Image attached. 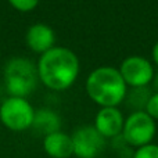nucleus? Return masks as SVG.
Listing matches in <instances>:
<instances>
[{"instance_id": "obj_1", "label": "nucleus", "mask_w": 158, "mask_h": 158, "mask_svg": "<svg viewBox=\"0 0 158 158\" xmlns=\"http://www.w3.org/2000/svg\"><path fill=\"white\" fill-rule=\"evenodd\" d=\"M39 81L56 92L67 90L79 75V58L71 49L54 46L40 54L36 64Z\"/></svg>"}, {"instance_id": "obj_2", "label": "nucleus", "mask_w": 158, "mask_h": 158, "mask_svg": "<svg viewBox=\"0 0 158 158\" xmlns=\"http://www.w3.org/2000/svg\"><path fill=\"white\" fill-rule=\"evenodd\" d=\"M86 93L100 107H118L128 96V86L114 67H98L86 78Z\"/></svg>"}, {"instance_id": "obj_3", "label": "nucleus", "mask_w": 158, "mask_h": 158, "mask_svg": "<svg viewBox=\"0 0 158 158\" xmlns=\"http://www.w3.org/2000/svg\"><path fill=\"white\" fill-rule=\"evenodd\" d=\"M38 68L27 57H13L4 64L3 82L6 92L11 97L29 96L38 86Z\"/></svg>"}, {"instance_id": "obj_4", "label": "nucleus", "mask_w": 158, "mask_h": 158, "mask_svg": "<svg viewBox=\"0 0 158 158\" xmlns=\"http://www.w3.org/2000/svg\"><path fill=\"white\" fill-rule=\"evenodd\" d=\"M35 108L24 97H11L0 104V122L13 132H24L32 128Z\"/></svg>"}, {"instance_id": "obj_5", "label": "nucleus", "mask_w": 158, "mask_h": 158, "mask_svg": "<svg viewBox=\"0 0 158 158\" xmlns=\"http://www.w3.org/2000/svg\"><path fill=\"white\" fill-rule=\"evenodd\" d=\"M157 133V123L144 110H136L123 122L122 137L126 144L135 148L153 143Z\"/></svg>"}, {"instance_id": "obj_6", "label": "nucleus", "mask_w": 158, "mask_h": 158, "mask_svg": "<svg viewBox=\"0 0 158 158\" xmlns=\"http://www.w3.org/2000/svg\"><path fill=\"white\" fill-rule=\"evenodd\" d=\"M121 77L125 81L126 86H131L133 89L146 87L154 78V68L153 64L144 57L140 56H131L126 57L121 63L118 68Z\"/></svg>"}, {"instance_id": "obj_7", "label": "nucleus", "mask_w": 158, "mask_h": 158, "mask_svg": "<svg viewBox=\"0 0 158 158\" xmlns=\"http://www.w3.org/2000/svg\"><path fill=\"white\" fill-rule=\"evenodd\" d=\"M74 156L78 158H97L106 148V139L93 125H85L72 133Z\"/></svg>"}, {"instance_id": "obj_8", "label": "nucleus", "mask_w": 158, "mask_h": 158, "mask_svg": "<svg viewBox=\"0 0 158 158\" xmlns=\"http://www.w3.org/2000/svg\"><path fill=\"white\" fill-rule=\"evenodd\" d=\"M122 112L118 107H101L94 118V128L104 139H112L122 133L123 129Z\"/></svg>"}, {"instance_id": "obj_9", "label": "nucleus", "mask_w": 158, "mask_h": 158, "mask_svg": "<svg viewBox=\"0 0 158 158\" xmlns=\"http://www.w3.org/2000/svg\"><path fill=\"white\" fill-rule=\"evenodd\" d=\"M25 43L32 52L43 54L47 50L54 47L56 33L52 27L38 22L28 28L25 33Z\"/></svg>"}, {"instance_id": "obj_10", "label": "nucleus", "mask_w": 158, "mask_h": 158, "mask_svg": "<svg viewBox=\"0 0 158 158\" xmlns=\"http://www.w3.org/2000/svg\"><path fill=\"white\" fill-rule=\"evenodd\" d=\"M43 150L52 158H69L74 156V146L69 135L58 131L43 137Z\"/></svg>"}, {"instance_id": "obj_11", "label": "nucleus", "mask_w": 158, "mask_h": 158, "mask_svg": "<svg viewBox=\"0 0 158 158\" xmlns=\"http://www.w3.org/2000/svg\"><path fill=\"white\" fill-rule=\"evenodd\" d=\"M32 128L38 133L47 136V135L58 132L61 129V118L57 112H54L50 108H40L38 111L35 110Z\"/></svg>"}, {"instance_id": "obj_12", "label": "nucleus", "mask_w": 158, "mask_h": 158, "mask_svg": "<svg viewBox=\"0 0 158 158\" xmlns=\"http://www.w3.org/2000/svg\"><path fill=\"white\" fill-rule=\"evenodd\" d=\"M13 8L21 13H29L38 7L40 0H7Z\"/></svg>"}, {"instance_id": "obj_13", "label": "nucleus", "mask_w": 158, "mask_h": 158, "mask_svg": "<svg viewBox=\"0 0 158 158\" xmlns=\"http://www.w3.org/2000/svg\"><path fill=\"white\" fill-rule=\"evenodd\" d=\"M132 158H158V144L150 143L147 146L136 148Z\"/></svg>"}, {"instance_id": "obj_14", "label": "nucleus", "mask_w": 158, "mask_h": 158, "mask_svg": "<svg viewBox=\"0 0 158 158\" xmlns=\"http://www.w3.org/2000/svg\"><path fill=\"white\" fill-rule=\"evenodd\" d=\"M144 111L147 112L154 121H158V92L150 94L147 103H146Z\"/></svg>"}, {"instance_id": "obj_15", "label": "nucleus", "mask_w": 158, "mask_h": 158, "mask_svg": "<svg viewBox=\"0 0 158 158\" xmlns=\"http://www.w3.org/2000/svg\"><path fill=\"white\" fill-rule=\"evenodd\" d=\"M151 56H153L154 64H157V67H158V40L156 42V43H154L153 50H151Z\"/></svg>"}, {"instance_id": "obj_16", "label": "nucleus", "mask_w": 158, "mask_h": 158, "mask_svg": "<svg viewBox=\"0 0 158 158\" xmlns=\"http://www.w3.org/2000/svg\"><path fill=\"white\" fill-rule=\"evenodd\" d=\"M153 87L156 92H158V71L154 74V78H153Z\"/></svg>"}, {"instance_id": "obj_17", "label": "nucleus", "mask_w": 158, "mask_h": 158, "mask_svg": "<svg viewBox=\"0 0 158 158\" xmlns=\"http://www.w3.org/2000/svg\"><path fill=\"white\" fill-rule=\"evenodd\" d=\"M0 94H2V89H0Z\"/></svg>"}]
</instances>
